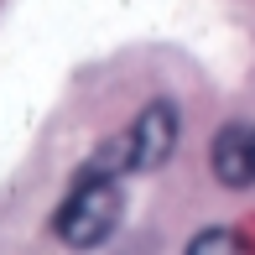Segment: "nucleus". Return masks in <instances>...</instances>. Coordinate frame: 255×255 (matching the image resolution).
Here are the masks:
<instances>
[{"instance_id":"nucleus-3","label":"nucleus","mask_w":255,"mask_h":255,"mask_svg":"<svg viewBox=\"0 0 255 255\" xmlns=\"http://www.w3.org/2000/svg\"><path fill=\"white\" fill-rule=\"evenodd\" d=\"M214 177L224 188H250L255 182V120H229L214 135Z\"/></svg>"},{"instance_id":"nucleus-2","label":"nucleus","mask_w":255,"mask_h":255,"mask_svg":"<svg viewBox=\"0 0 255 255\" xmlns=\"http://www.w3.org/2000/svg\"><path fill=\"white\" fill-rule=\"evenodd\" d=\"M177 146V104L172 99H151L130 125H125L115 141H104L84 167H99V172H115V177H130V172H151L172 156Z\"/></svg>"},{"instance_id":"nucleus-1","label":"nucleus","mask_w":255,"mask_h":255,"mask_svg":"<svg viewBox=\"0 0 255 255\" xmlns=\"http://www.w3.org/2000/svg\"><path fill=\"white\" fill-rule=\"evenodd\" d=\"M120 182L125 177L99 172V167L78 172L73 188H68V198H63V208H57V219H52L57 240L73 245V250L104 245V240L115 235V224H120V214H125V188H120Z\"/></svg>"},{"instance_id":"nucleus-4","label":"nucleus","mask_w":255,"mask_h":255,"mask_svg":"<svg viewBox=\"0 0 255 255\" xmlns=\"http://www.w3.org/2000/svg\"><path fill=\"white\" fill-rule=\"evenodd\" d=\"M182 255H240V240H235V229H203Z\"/></svg>"}]
</instances>
